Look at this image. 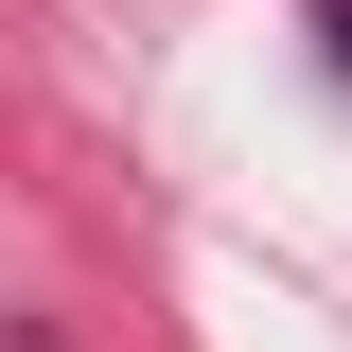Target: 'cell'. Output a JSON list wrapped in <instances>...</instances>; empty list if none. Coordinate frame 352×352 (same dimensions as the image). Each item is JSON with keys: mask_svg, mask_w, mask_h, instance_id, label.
<instances>
[{"mask_svg": "<svg viewBox=\"0 0 352 352\" xmlns=\"http://www.w3.org/2000/svg\"><path fill=\"white\" fill-rule=\"evenodd\" d=\"M335 53H352V0H335Z\"/></svg>", "mask_w": 352, "mask_h": 352, "instance_id": "cell-1", "label": "cell"}]
</instances>
